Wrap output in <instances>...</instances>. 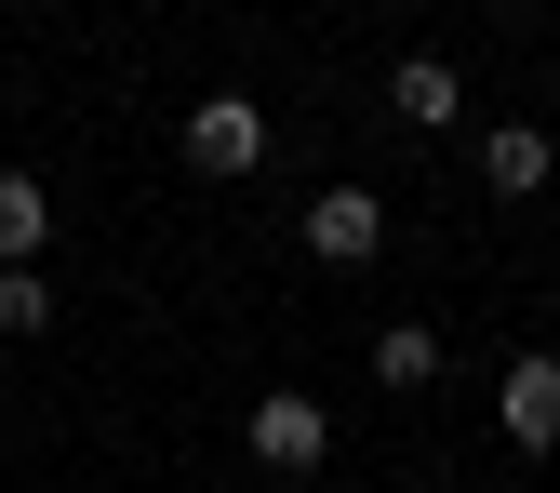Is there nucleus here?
Wrapping results in <instances>:
<instances>
[{
    "label": "nucleus",
    "mask_w": 560,
    "mask_h": 493,
    "mask_svg": "<svg viewBox=\"0 0 560 493\" xmlns=\"http://www.w3.org/2000/svg\"><path fill=\"white\" fill-rule=\"evenodd\" d=\"M494 427H508V454H560V361L547 347L494 374Z\"/></svg>",
    "instance_id": "obj_3"
},
{
    "label": "nucleus",
    "mask_w": 560,
    "mask_h": 493,
    "mask_svg": "<svg viewBox=\"0 0 560 493\" xmlns=\"http://www.w3.org/2000/svg\"><path fill=\"white\" fill-rule=\"evenodd\" d=\"M547 174H560V148H547L534 120H494V133H480V187H494V200H534Z\"/></svg>",
    "instance_id": "obj_6"
},
{
    "label": "nucleus",
    "mask_w": 560,
    "mask_h": 493,
    "mask_svg": "<svg viewBox=\"0 0 560 493\" xmlns=\"http://www.w3.org/2000/svg\"><path fill=\"white\" fill-rule=\"evenodd\" d=\"M374 387H387V400L441 387V333H428V320H387V333H374Z\"/></svg>",
    "instance_id": "obj_8"
},
{
    "label": "nucleus",
    "mask_w": 560,
    "mask_h": 493,
    "mask_svg": "<svg viewBox=\"0 0 560 493\" xmlns=\"http://www.w3.org/2000/svg\"><path fill=\"white\" fill-rule=\"evenodd\" d=\"M40 254H54V187L0 174V267H40Z\"/></svg>",
    "instance_id": "obj_7"
},
{
    "label": "nucleus",
    "mask_w": 560,
    "mask_h": 493,
    "mask_svg": "<svg viewBox=\"0 0 560 493\" xmlns=\"http://www.w3.org/2000/svg\"><path fill=\"white\" fill-rule=\"evenodd\" d=\"M307 254H320V267H374V254H387V200H374V187H320V200H307Z\"/></svg>",
    "instance_id": "obj_4"
},
{
    "label": "nucleus",
    "mask_w": 560,
    "mask_h": 493,
    "mask_svg": "<svg viewBox=\"0 0 560 493\" xmlns=\"http://www.w3.org/2000/svg\"><path fill=\"white\" fill-rule=\"evenodd\" d=\"M241 454H254V467H267V480H307V467H320V454H334V413H320V400H307V387H267V400H254V413H241Z\"/></svg>",
    "instance_id": "obj_1"
},
{
    "label": "nucleus",
    "mask_w": 560,
    "mask_h": 493,
    "mask_svg": "<svg viewBox=\"0 0 560 493\" xmlns=\"http://www.w3.org/2000/svg\"><path fill=\"white\" fill-rule=\"evenodd\" d=\"M54 320V280L40 267H0V333H40Z\"/></svg>",
    "instance_id": "obj_9"
},
{
    "label": "nucleus",
    "mask_w": 560,
    "mask_h": 493,
    "mask_svg": "<svg viewBox=\"0 0 560 493\" xmlns=\"http://www.w3.org/2000/svg\"><path fill=\"white\" fill-rule=\"evenodd\" d=\"M254 161H267V107H254V94H200V107H187V174L228 187V174H254Z\"/></svg>",
    "instance_id": "obj_2"
},
{
    "label": "nucleus",
    "mask_w": 560,
    "mask_h": 493,
    "mask_svg": "<svg viewBox=\"0 0 560 493\" xmlns=\"http://www.w3.org/2000/svg\"><path fill=\"white\" fill-rule=\"evenodd\" d=\"M387 120H413V133H454V120H467V81H454L441 54H400V67H387Z\"/></svg>",
    "instance_id": "obj_5"
}]
</instances>
